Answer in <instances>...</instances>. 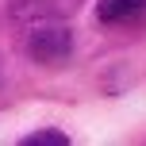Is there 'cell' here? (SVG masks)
Segmentation results:
<instances>
[{"mask_svg":"<svg viewBox=\"0 0 146 146\" xmlns=\"http://www.w3.org/2000/svg\"><path fill=\"white\" fill-rule=\"evenodd\" d=\"M23 146H69V135L62 131H35L23 139Z\"/></svg>","mask_w":146,"mask_h":146,"instance_id":"cell-3","label":"cell"},{"mask_svg":"<svg viewBox=\"0 0 146 146\" xmlns=\"http://www.w3.org/2000/svg\"><path fill=\"white\" fill-rule=\"evenodd\" d=\"M31 58L42 66H62L69 58V31L66 27H38L31 35Z\"/></svg>","mask_w":146,"mask_h":146,"instance_id":"cell-1","label":"cell"},{"mask_svg":"<svg viewBox=\"0 0 146 146\" xmlns=\"http://www.w3.org/2000/svg\"><path fill=\"white\" fill-rule=\"evenodd\" d=\"M139 12H146V0H100L96 4V19L104 23H127Z\"/></svg>","mask_w":146,"mask_h":146,"instance_id":"cell-2","label":"cell"}]
</instances>
